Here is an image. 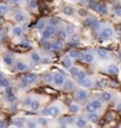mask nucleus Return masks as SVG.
Here are the masks:
<instances>
[{"mask_svg":"<svg viewBox=\"0 0 121 128\" xmlns=\"http://www.w3.org/2000/svg\"><path fill=\"white\" fill-rule=\"evenodd\" d=\"M63 12H64V14H66V16H71L72 12H74V8L70 7V6H66V7H64Z\"/></svg>","mask_w":121,"mask_h":128,"instance_id":"15","label":"nucleus"},{"mask_svg":"<svg viewBox=\"0 0 121 128\" xmlns=\"http://www.w3.org/2000/svg\"><path fill=\"white\" fill-rule=\"evenodd\" d=\"M36 126H37V125H36L34 121H29V122H28V127L29 128H36Z\"/></svg>","mask_w":121,"mask_h":128,"instance_id":"45","label":"nucleus"},{"mask_svg":"<svg viewBox=\"0 0 121 128\" xmlns=\"http://www.w3.org/2000/svg\"><path fill=\"white\" fill-rule=\"evenodd\" d=\"M52 81H54V76H52L51 74H48V75L45 76V82L50 83V82H52Z\"/></svg>","mask_w":121,"mask_h":128,"instance_id":"36","label":"nucleus"},{"mask_svg":"<svg viewBox=\"0 0 121 128\" xmlns=\"http://www.w3.org/2000/svg\"><path fill=\"white\" fill-rule=\"evenodd\" d=\"M112 34H113V30L109 29V27L103 29L102 32H101V37L102 38H109V37H112Z\"/></svg>","mask_w":121,"mask_h":128,"instance_id":"4","label":"nucleus"},{"mask_svg":"<svg viewBox=\"0 0 121 128\" xmlns=\"http://www.w3.org/2000/svg\"><path fill=\"white\" fill-rule=\"evenodd\" d=\"M44 49H45V50H48V51H51V44H50V43H45Z\"/></svg>","mask_w":121,"mask_h":128,"instance_id":"47","label":"nucleus"},{"mask_svg":"<svg viewBox=\"0 0 121 128\" xmlns=\"http://www.w3.org/2000/svg\"><path fill=\"white\" fill-rule=\"evenodd\" d=\"M62 64L64 68H71V59H64L62 62Z\"/></svg>","mask_w":121,"mask_h":128,"instance_id":"31","label":"nucleus"},{"mask_svg":"<svg viewBox=\"0 0 121 128\" xmlns=\"http://www.w3.org/2000/svg\"><path fill=\"white\" fill-rule=\"evenodd\" d=\"M4 1H11V0H4Z\"/></svg>","mask_w":121,"mask_h":128,"instance_id":"61","label":"nucleus"},{"mask_svg":"<svg viewBox=\"0 0 121 128\" xmlns=\"http://www.w3.org/2000/svg\"><path fill=\"white\" fill-rule=\"evenodd\" d=\"M86 109H87V110H88L89 113H94V112L96 110V108H95V107H94V106L91 104V102H90V103H88V104H87Z\"/></svg>","mask_w":121,"mask_h":128,"instance_id":"28","label":"nucleus"},{"mask_svg":"<svg viewBox=\"0 0 121 128\" xmlns=\"http://www.w3.org/2000/svg\"><path fill=\"white\" fill-rule=\"evenodd\" d=\"M80 83L83 85V87H86V88H89V87H91V81L89 80V78H84V80H82V81H80Z\"/></svg>","mask_w":121,"mask_h":128,"instance_id":"8","label":"nucleus"},{"mask_svg":"<svg viewBox=\"0 0 121 128\" xmlns=\"http://www.w3.org/2000/svg\"><path fill=\"white\" fill-rule=\"evenodd\" d=\"M70 72H71V75H72V76H75V77H76V76L78 75V72H80V69H78V68H76V66H71V68H70Z\"/></svg>","mask_w":121,"mask_h":128,"instance_id":"18","label":"nucleus"},{"mask_svg":"<svg viewBox=\"0 0 121 128\" xmlns=\"http://www.w3.org/2000/svg\"><path fill=\"white\" fill-rule=\"evenodd\" d=\"M118 109H119V110H120V112H121V103H120V104H119V106H118Z\"/></svg>","mask_w":121,"mask_h":128,"instance_id":"55","label":"nucleus"},{"mask_svg":"<svg viewBox=\"0 0 121 128\" xmlns=\"http://www.w3.org/2000/svg\"><path fill=\"white\" fill-rule=\"evenodd\" d=\"M54 82L56 85H62L64 83V75L63 74H56L54 75Z\"/></svg>","mask_w":121,"mask_h":128,"instance_id":"3","label":"nucleus"},{"mask_svg":"<svg viewBox=\"0 0 121 128\" xmlns=\"http://www.w3.org/2000/svg\"><path fill=\"white\" fill-rule=\"evenodd\" d=\"M99 13H102V14H104V13H107V7L104 6V5H101V4H99V6H97V10H96Z\"/></svg>","mask_w":121,"mask_h":128,"instance_id":"12","label":"nucleus"},{"mask_svg":"<svg viewBox=\"0 0 121 128\" xmlns=\"http://www.w3.org/2000/svg\"><path fill=\"white\" fill-rule=\"evenodd\" d=\"M75 98L77 101H86L88 98V93L86 90H77L75 93Z\"/></svg>","mask_w":121,"mask_h":128,"instance_id":"1","label":"nucleus"},{"mask_svg":"<svg viewBox=\"0 0 121 128\" xmlns=\"http://www.w3.org/2000/svg\"><path fill=\"white\" fill-rule=\"evenodd\" d=\"M58 113H60V109H58L57 107H51V108H50V115L56 116V115H58Z\"/></svg>","mask_w":121,"mask_h":128,"instance_id":"19","label":"nucleus"},{"mask_svg":"<svg viewBox=\"0 0 121 128\" xmlns=\"http://www.w3.org/2000/svg\"><path fill=\"white\" fill-rule=\"evenodd\" d=\"M60 48H62V44L58 43V42H56V43H52V44H51V51H57V50H60Z\"/></svg>","mask_w":121,"mask_h":128,"instance_id":"13","label":"nucleus"},{"mask_svg":"<svg viewBox=\"0 0 121 128\" xmlns=\"http://www.w3.org/2000/svg\"><path fill=\"white\" fill-rule=\"evenodd\" d=\"M78 14H80L81 17H87V14H88V12H87L86 10H83V8H81V10L78 11Z\"/></svg>","mask_w":121,"mask_h":128,"instance_id":"41","label":"nucleus"},{"mask_svg":"<svg viewBox=\"0 0 121 128\" xmlns=\"http://www.w3.org/2000/svg\"><path fill=\"white\" fill-rule=\"evenodd\" d=\"M22 45H24V46H30V43H29V40H26V39H25V40H23V42H22Z\"/></svg>","mask_w":121,"mask_h":128,"instance_id":"50","label":"nucleus"},{"mask_svg":"<svg viewBox=\"0 0 121 128\" xmlns=\"http://www.w3.org/2000/svg\"><path fill=\"white\" fill-rule=\"evenodd\" d=\"M30 6L32 7V8H34V7L37 6V2H36L34 0H32V1H30Z\"/></svg>","mask_w":121,"mask_h":128,"instance_id":"52","label":"nucleus"},{"mask_svg":"<svg viewBox=\"0 0 121 128\" xmlns=\"http://www.w3.org/2000/svg\"><path fill=\"white\" fill-rule=\"evenodd\" d=\"M76 125H77V126H78L80 128H84L86 126H87V122H86V120H84L83 117H80V119L77 120Z\"/></svg>","mask_w":121,"mask_h":128,"instance_id":"9","label":"nucleus"},{"mask_svg":"<svg viewBox=\"0 0 121 128\" xmlns=\"http://www.w3.org/2000/svg\"><path fill=\"white\" fill-rule=\"evenodd\" d=\"M76 77H77V80H78V81H82V80H84V78H86V72H84V71H80V72H78V75H77Z\"/></svg>","mask_w":121,"mask_h":128,"instance_id":"32","label":"nucleus"},{"mask_svg":"<svg viewBox=\"0 0 121 128\" xmlns=\"http://www.w3.org/2000/svg\"><path fill=\"white\" fill-rule=\"evenodd\" d=\"M42 114L43 115H50V108H44L42 110Z\"/></svg>","mask_w":121,"mask_h":128,"instance_id":"44","label":"nucleus"},{"mask_svg":"<svg viewBox=\"0 0 121 128\" xmlns=\"http://www.w3.org/2000/svg\"><path fill=\"white\" fill-rule=\"evenodd\" d=\"M31 102H32V100H31L30 97H28V98L24 100V104H26V106H31Z\"/></svg>","mask_w":121,"mask_h":128,"instance_id":"46","label":"nucleus"},{"mask_svg":"<svg viewBox=\"0 0 121 128\" xmlns=\"http://www.w3.org/2000/svg\"><path fill=\"white\" fill-rule=\"evenodd\" d=\"M1 82H2V88H6V87H8V84H10V81H8L7 78H2Z\"/></svg>","mask_w":121,"mask_h":128,"instance_id":"38","label":"nucleus"},{"mask_svg":"<svg viewBox=\"0 0 121 128\" xmlns=\"http://www.w3.org/2000/svg\"><path fill=\"white\" fill-rule=\"evenodd\" d=\"M6 94H7V95L12 94V88H11V87H6Z\"/></svg>","mask_w":121,"mask_h":128,"instance_id":"51","label":"nucleus"},{"mask_svg":"<svg viewBox=\"0 0 121 128\" xmlns=\"http://www.w3.org/2000/svg\"><path fill=\"white\" fill-rule=\"evenodd\" d=\"M115 14L119 16V17H121V7H118V8L115 10Z\"/></svg>","mask_w":121,"mask_h":128,"instance_id":"49","label":"nucleus"},{"mask_svg":"<svg viewBox=\"0 0 121 128\" xmlns=\"http://www.w3.org/2000/svg\"><path fill=\"white\" fill-rule=\"evenodd\" d=\"M1 78H4V75H2V74L0 72V80H1Z\"/></svg>","mask_w":121,"mask_h":128,"instance_id":"57","label":"nucleus"},{"mask_svg":"<svg viewBox=\"0 0 121 128\" xmlns=\"http://www.w3.org/2000/svg\"><path fill=\"white\" fill-rule=\"evenodd\" d=\"M91 104L96 108V109H100L101 107H102V104H101V101H99V100H94V101H91Z\"/></svg>","mask_w":121,"mask_h":128,"instance_id":"23","label":"nucleus"},{"mask_svg":"<svg viewBox=\"0 0 121 128\" xmlns=\"http://www.w3.org/2000/svg\"><path fill=\"white\" fill-rule=\"evenodd\" d=\"M13 125L17 128H22L24 126V125H23V120H14V121H13Z\"/></svg>","mask_w":121,"mask_h":128,"instance_id":"27","label":"nucleus"},{"mask_svg":"<svg viewBox=\"0 0 121 128\" xmlns=\"http://www.w3.org/2000/svg\"><path fill=\"white\" fill-rule=\"evenodd\" d=\"M84 61L88 62V63H91V62L94 61V56H93L91 53H86V55H84Z\"/></svg>","mask_w":121,"mask_h":128,"instance_id":"21","label":"nucleus"},{"mask_svg":"<svg viewBox=\"0 0 121 128\" xmlns=\"http://www.w3.org/2000/svg\"><path fill=\"white\" fill-rule=\"evenodd\" d=\"M31 58H32V61H33V62H39V61H40L39 55H38V53H36V52H33V53L31 55Z\"/></svg>","mask_w":121,"mask_h":128,"instance_id":"29","label":"nucleus"},{"mask_svg":"<svg viewBox=\"0 0 121 128\" xmlns=\"http://www.w3.org/2000/svg\"><path fill=\"white\" fill-rule=\"evenodd\" d=\"M16 69L19 70V71H24V70L28 69V66H26L24 63H22V62H18V63L16 64Z\"/></svg>","mask_w":121,"mask_h":128,"instance_id":"11","label":"nucleus"},{"mask_svg":"<svg viewBox=\"0 0 121 128\" xmlns=\"http://www.w3.org/2000/svg\"><path fill=\"white\" fill-rule=\"evenodd\" d=\"M64 85V90H71V89H74V83L71 82V81H66V82H64L63 83Z\"/></svg>","mask_w":121,"mask_h":128,"instance_id":"7","label":"nucleus"},{"mask_svg":"<svg viewBox=\"0 0 121 128\" xmlns=\"http://www.w3.org/2000/svg\"><path fill=\"white\" fill-rule=\"evenodd\" d=\"M31 108H32L33 110H37V109L39 108V102H38V101H32V102H31Z\"/></svg>","mask_w":121,"mask_h":128,"instance_id":"30","label":"nucleus"},{"mask_svg":"<svg viewBox=\"0 0 121 128\" xmlns=\"http://www.w3.org/2000/svg\"><path fill=\"white\" fill-rule=\"evenodd\" d=\"M55 26L54 25H49V26H46L45 29H44V32H43V37L44 38H49L50 36H52L54 33H55Z\"/></svg>","mask_w":121,"mask_h":128,"instance_id":"2","label":"nucleus"},{"mask_svg":"<svg viewBox=\"0 0 121 128\" xmlns=\"http://www.w3.org/2000/svg\"><path fill=\"white\" fill-rule=\"evenodd\" d=\"M44 23H45V21H44L43 19H42V20H39V21L36 24V29H39V30H40V29H43V27H44Z\"/></svg>","mask_w":121,"mask_h":128,"instance_id":"34","label":"nucleus"},{"mask_svg":"<svg viewBox=\"0 0 121 128\" xmlns=\"http://www.w3.org/2000/svg\"><path fill=\"white\" fill-rule=\"evenodd\" d=\"M69 110H70V113H77L78 112V107L76 104H71L70 108H69Z\"/></svg>","mask_w":121,"mask_h":128,"instance_id":"33","label":"nucleus"},{"mask_svg":"<svg viewBox=\"0 0 121 128\" xmlns=\"http://www.w3.org/2000/svg\"><path fill=\"white\" fill-rule=\"evenodd\" d=\"M6 126V123H5V121H2V120H0V128H5Z\"/></svg>","mask_w":121,"mask_h":128,"instance_id":"54","label":"nucleus"},{"mask_svg":"<svg viewBox=\"0 0 121 128\" xmlns=\"http://www.w3.org/2000/svg\"><path fill=\"white\" fill-rule=\"evenodd\" d=\"M7 11H8V8L6 7V6H0V14H5V13H7Z\"/></svg>","mask_w":121,"mask_h":128,"instance_id":"39","label":"nucleus"},{"mask_svg":"<svg viewBox=\"0 0 121 128\" xmlns=\"http://www.w3.org/2000/svg\"><path fill=\"white\" fill-rule=\"evenodd\" d=\"M39 123L43 125V126H45V125H46V120H44V119H39Z\"/></svg>","mask_w":121,"mask_h":128,"instance_id":"53","label":"nucleus"},{"mask_svg":"<svg viewBox=\"0 0 121 128\" xmlns=\"http://www.w3.org/2000/svg\"><path fill=\"white\" fill-rule=\"evenodd\" d=\"M101 98H102V101H109V100L112 98V95H110V93H107V91H104V93H102Z\"/></svg>","mask_w":121,"mask_h":128,"instance_id":"14","label":"nucleus"},{"mask_svg":"<svg viewBox=\"0 0 121 128\" xmlns=\"http://www.w3.org/2000/svg\"><path fill=\"white\" fill-rule=\"evenodd\" d=\"M28 84H29V82L26 81V78H25V77H23V78H22V81H20V83H19V87H20V88H26V87H28Z\"/></svg>","mask_w":121,"mask_h":128,"instance_id":"26","label":"nucleus"},{"mask_svg":"<svg viewBox=\"0 0 121 128\" xmlns=\"http://www.w3.org/2000/svg\"><path fill=\"white\" fill-rule=\"evenodd\" d=\"M119 57H120V59H121V51L119 52Z\"/></svg>","mask_w":121,"mask_h":128,"instance_id":"59","label":"nucleus"},{"mask_svg":"<svg viewBox=\"0 0 121 128\" xmlns=\"http://www.w3.org/2000/svg\"><path fill=\"white\" fill-rule=\"evenodd\" d=\"M17 100V97L13 95V94H10V95H7V101L8 102H14Z\"/></svg>","mask_w":121,"mask_h":128,"instance_id":"37","label":"nucleus"},{"mask_svg":"<svg viewBox=\"0 0 121 128\" xmlns=\"http://www.w3.org/2000/svg\"><path fill=\"white\" fill-rule=\"evenodd\" d=\"M2 80V78H1ZM1 80H0V88H2V82H1Z\"/></svg>","mask_w":121,"mask_h":128,"instance_id":"56","label":"nucleus"},{"mask_svg":"<svg viewBox=\"0 0 121 128\" xmlns=\"http://www.w3.org/2000/svg\"><path fill=\"white\" fill-rule=\"evenodd\" d=\"M16 20H17L18 23H23V21L25 20V16H24L23 13H18V14H16Z\"/></svg>","mask_w":121,"mask_h":128,"instance_id":"17","label":"nucleus"},{"mask_svg":"<svg viewBox=\"0 0 121 128\" xmlns=\"http://www.w3.org/2000/svg\"><path fill=\"white\" fill-rule=\"evenodd\" d=\"M4 62H5V64L10 65V64H12V58H11V57H5V58H4Z\"/></svg>","mask_w":121,"mask_h":128,"instance_id":"43","label":"nucleus"},{"mask_svg":"<svg viewBox=\"0 0 121 128\" xmlns=\"http://www.w3.org/2000/svg\"><path fill=\"white\" fill-rule=\"evenodd\" d=\"M65 36H66V32H64V31H58V37H60V40H64Z\"/></svg>","mask_w":121,"mask_h":128,"instance_id":"40","label":"nucleus"},{"mask_svg":"<svg viewBox=\"0 0 121 128\" xmlns=\"http://www.w3.org/2000/svg\"><path fill=\"white\" fill-rule=\"evenodd\" d=\"M58 24V19L57 18H51L50 19V25H57Z\"/></svg>","mask_w":121,"mask_h":128,"instance_id":"42","label":"nucleus"},{"mask_svg":"<svg viewBox=\"0 0 121 128\" xmlns=\"http://www.w3.org/2000/svg\"><path fill=\"white\" fill-rule=\"evenodd\" d=\"M118 71H119V69L115 65H109L108 66V72L110 75H115V74H118Z\"/></svg>","mask_w":121,"mask_h":128,"instance_id":"10","label":"nucleus"},{"mask_svg":"<svg viewBox=\"0 0 121 128\" xmlns=\"http://www.w3.org/2000/svg\"><path fill=\"white\" fill-rule=\"evenodd\" d=\"M13 34L17 36V37H19V36L23 34V30H22L20 27H14V29H13Z\"/></svg>","mask_w":121,"mask_h":128,"instance_id":"25","label":"nucleus"},{"mask_svg":"<svg viewBox=\"0 0 121 128\" xmlns=\"http://www.w3.org/2000/svg\"><path fill=\"white\" fill-rule=\"evenodd\" d=\"M89 6L93 10H97V6H99V2L95 1V0H89Z\"/></svg>","mask_w":121,"mask_h":128,"instance_id":"24","label":"nucleus"},{"mask_svg":"<svg viewBox=\"0 0 121 128\" xmlns=\"http://www.w3.org/2000/svg\"><path fill=\"white\" fill-rule=\"evenodd\" d=\"M24 77L26 78V81L29 82V84H30V83H33V82L37 80V76H36L34 74H28V75L24 76Z\"/></svg>","mask_w":121,"mask_h":128,"instance_id":"6","label":"nucleus"},{"mask_svg":"<svg viewBox=\"0 0 121 128\" xmlns=\"http://www.w3.org/2000/svg\"><path fill=\"white\" fill-rule=\"evenodd\" d=\"M90 27L93 29V30H99V29H100V21H97V20H93Z\"/></svg>","mask_w":121,"mask_h":128,"instance_id":"20","label":"nucleus"},{"mask_svg":"<svg viewBox=\"0 0 121 128\" xmlns=\"http://www.w3.org/2000/svg\"><path fill=\"white\" fill-rule=\"evenodd\" d=\"M65 31H66V33H74L75 27H74L72 25H68V26L65 27Z\"/></svg>","mask_w":121,"mask_h":128,"instance_id":"35","label":"nucleus"},{"mask_svg":"<svg viewBox=\"0 0 121 128\" xmlns=\"http://www.w3.org/2000/svg\"><path fill=\"white\" fill-rule=\"evenodd\" d=\"M12 2H17V1H19V0H11Z\"/></svg>","mask_w":121,"mask_h":128,"instance_id":"58","label":"nucleus"},{"mask_svg":"<svg viewBox=\"0 0 121 128\" xmlns=\"http://www.w3.org/2000/svg\"><path fill=\"white\" fill-rule=\"evenodd\" d=\"M88 119H89L90 121H93V122H97V121H99V117H97V115H96L95 113H89Z\"/></svg>","mask_w":121,"mask_h":128,"instance_id":"16","label":"nucleus"},{"mask_svg":"<svg viewBox=\"0 0 121 128\" xmlns=\"http://www.w3.org/2000/svg\"><path fill=\"white\" fill-rule=\"evenodd\" d=\"M93 20H94V19H91V18H88V19H86V25H89V26H90L91 23H93Z\"/></svg>","mask_w":121,"mask_h":128,"instance_id":"48","label":"nucleus"},{"mask_svg":"<svg viewBox=\"0 0 121 128\" xmlns=\"http://www.w3.org/2000/svg\"><path fill=\"white\" fill-rule=\"evenodd\" d=\"M97 53H99V56L102 57V58H106V57H107V51H106L104 49H99V50H97Z\"/></svg>","mask_w":121,"mask_h":128,"instance_id":"22","label":"nucleus"},{"mask_svg":"<svg viewBox=\"0 0 121 128\" xmlns=\"http://www.w3.org/2000/svg\"><path fill=\"white\" fill-rule=\"evenodd\" d=\"M58 128H65V127H64V126H60V127H58Z\"/></svg>","mask_w":121,"mask_h":128,"instance_id":"60","label":"nucleus"},{"mask_svg":"<svg viewBox=\"0 0 121 128\" xmlns=\"http://www.w3.org/2000/svg\"><path fill=\"white\" fill-rule=\"evenodd\" d=\"M69 56L72 57V58H84V56L82 53H80L78 51H76V50H71L69 52Z\"/></svg>","mask_w":121,"mask_h":128,"instance_id":"5","label":"nucleus"}]
</instances>
